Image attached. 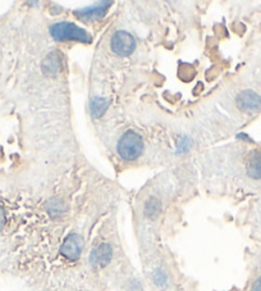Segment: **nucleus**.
<instances>
[{
    "label": "nucleus",
    "mask_w": 261,
    "mask_h": 291,
    "mask_svg": "<svg viewBox=\"0 0 261 291\" xmlns=\"http://www.w3.org/2000/svg\"><path fill=\"white\" fill-rule=\"evenodd\" d=\"M50 34L55 40H77L81 43L91 41V35L71 22H60V23L53 24L50 27Z\"/></svg>",
    "instance_id": "f257e3e1"
},
{
    "label": "nucleus",
    "mask_w": 261,
    "mask_h": 291,
    "mask_svg": "<svg viewBox=\"0 0 261 291\" xmlns=\"http://www.w3.org/2000/svg\"><path fill=\"white\" fill-rule=\"evenodd\" d=\"M142 149V139L135 131H127L118 142L119 156L126 160H133L136 158H139Z\"/></svg>",
    "instance_id": "f03ea898"
},
{
    "label": "nucleus",
    "mask_w": 261,
    "mask_h": 291,
    "mask_svg": "<svg viewBox=\"0 0 261 291\" xmlns=\"http://www.w3.org/2000/svg\"><path fill=\"white\" fill-rule=\"evenodd\" d=\"M110 45L116 54L120 55V57H128L135 50L136 41L132 35L126 31H118L113 35Z\"/></svg>",
    "instance_id": "7ed1b4c3"
},
{
    "label": "nucleus",
    "mask_w": 261,
    "mask_h": 291,
    "mask_svg": "<svg viewBox=\"0 0 261 291\" xmlns=\"http://www.w3.org/2000/svg\"><path fill=\"white\" fill-rule=\"evenodd\" d=\"M82 249H83V239L77 234H71L61 245L60 253L67 259L77 261L81 257Z\"/></svg>",
    "instance_id": "20e7f679"
},
{
    "label": "nucleus",
    "mask_w": 261,
    "mask_h": 291,
    "mask_svg": "<svg viewBox=\"0 0 261 291\" xmlns=\"http://www.w3.org/2000/svg\"><path fill=\"white\" fill-rule=\"evenodd\" d=\"M237 105L244 112H259L261 111V96L251 90H244L237 96Z\"/></svg>",
    "instance_id": "39448f33"
},
{
    "label": "nucleus",
    "mask_w": 261,
    "mask_h": 291,
    "mask_svg": "<svg viewBox=\"0 0 261 291\" xmlns=\"http://www.w3.org/2000/svg\"><path fill=\"white\" fill-rule=\"evenodd\" d=\"M113 257V249L109 244H101L92 251L90 262L94 267H105Z\"/></svg>",
    "instance_id": "423d86ee"
},
{
    "label": "nucleus",
    "mask_w": 261,
    "mask_h": 291,
    "mask_svg": "<svg viewBox=\"0 0 261 291\" xmlns=\"http://www.w3.org/2000/svg\"><path fill=\"white\" fill-rule=\"evenodd\" d=\"M247 172L252 179H261V153H255L247 164Z\"/></svg>",
    "instance_id": "0eeeda50"
},
{
    "label": "nucleus",
    "mask_w": 261,
    "mask_h": 291,
    "mask_svg": "<svg viewBox=\"0 0 261 291\" xmlns=\"http://www.w3.org/2000/svg\"><path fill=\"white\" fill-rule=\"evenodd\" d=\"M42 68L45 72L48 73H57L60 68V61H59L57 53H51L48 57L45 58V61L42 62Z\"/></svg>",
    "instance_id": "6e6552de"
},
{
    "label": "nucleus",
    "mask_w": 261,
    "mask_h": 291,
    "mask_svg": "<svg viewBox=\"0 0 261 291\" xmlns=\"http://www.w3.org/2000/svg\"><path fill=\"white\" fill-rule=\"evenodd\" d=\"M160 210H161V204L158 199L155 198H151V199L146 203L145 205V214L149 218H155V217L159 216Z\"/></svg>",
    "instance_id": "1a4fd4ad"
},
{
    "label": "nucleus",
    "mask_w": 261,
    "mask_h": 291,
    "mask_svg": "<svg viewBox=\"0 0 261 291\" xmlns=\"http://www.w3.org/2000/svg\"><path fill=\"white\" fill-rule=\"evenodd\" d=\"M108 5H110V3L106 4L105 7L85 8V9L77 10V13L82 14V16H85V17H94V16H96V17H100V16H102V14L105 13V10H106V8H108Z\"/></svg>",
    "instance_id": "9d476101"
},
{
    "label": "nucleus",
    "mask_w": 261,
    "mask_h": 291,
    "mask_svg": "<svg viewBox=\"0 0 261 291\" xmlns=\"http://www.w3.org/2000/svg\"><path fill=\"white\" fill-rule=\"evenodd\" d=\"M106 107H108V103L105 100H102V99H94L91 103V111L94 113V115L99 117V115H101L102 113L105 112Z\"/></svg>",
    "instance_id": "9b49d317"
},
{
    "label": "nucleus",
    "mask_w": 261,
    "mask_h": 291,
    "mask_svg": "<svg viewBox=\"0 0 261 291\" xmlns=\"http://www.w3.org/2000/svg\"><path fill=\"white\" fill-rule=\"evenodd\" d=\"M65 209H67L65 204L63 203V201H60V200H53V201H50V204H49V213L53 217L63 213Z\"/></svg>",
    "instance_id": "f8f14e48"
},
{
    "label": "nucleus",
    "mask_w": 261,
    "mask_h": 291,
    "mask_svg": "<svg viewBox=\"0 0 261 291\" xmlns=\"http://www.w3.org/2000/svg\"><path fill=\"white\" fill-rule=\"evenodd\" d=\"M4 224H5V214H4L3 209L0 208V231L3 230Z\"/></svg>",
    "instance_id": "ddd939ff"
},
{
    "label": "nucleus",
    "mask_w": 261,
    "mask_h": 291,
    "mask_svg": "<svg viewBox=\"0 0 261 291\" xmlns=\"http://www.w3.org/2000/svg\"><path fill=\"white\" fill-rule=\"evenodd\" d=\"M252 291H261V277L254 284V286H252Z\"/></svg>",
    "instance_id": "4468645a"
}]
</instances>
